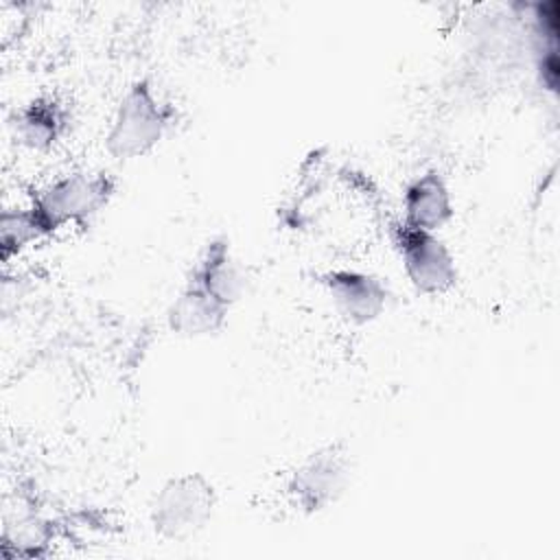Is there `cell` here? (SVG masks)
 Returning a JSON list of instances; mask_svg holds the SVG:
<instances>
[{
	"label": "cell",
	"instance_id": "obj_2",
	"mask_svg": "<svg viewBox=\"0 0 560 560\" xmlns=\"http://www.w3.org/2000/svg\"><path fill=\"white\" fill-rule=\"evenodd\" d=\"M114 190L116 184L107 173L77 171L39 190L33 197L31 208L46 234L66 225L85 228L109 203Z\"/></svg>",
	"mask_w": 560,
	"mask_h": 560
},
{
	"label": "cell",
	"instance_id": "obj_6",
	"mask_svg": "<svg viewBox=\"0 0 560 560\" xmlns=\"http://www.w3.org/2000/svg\"><path fill=\"white\" fill-rule=\"evenodd\" d=\"M337 313L357 326L378 319L387 306L389 291L374 273L359 269H328L317 276Z\"/></svg>",
	"mask_w": 560,
	"mask_h": 560
},
{
	"label": "cell",
	"instance_id": "obj_11",
	"mask_svg": "<svg viewBox=\"0 0 560 560\" xmlns=\"http://www.w3.org/2000/svg\"><path fill=\"white\" fill-rule=\"evenodd\" d=\"M48 236L44 225L39 223L37 214L33 212L31 206L26 208H15V210H4L0 219V245H2V256L9 258L11 254L20 252L22 247Z\"/></svg>",
	"mask_w": 560,
	"mask_h": 560
},
{
	"label": "cell",
	"instance_id": "obj_9",
	"mask_svg": "<svg viewBox=\"0 0 560 560\" xmlns=\"http://www.w3.org/2000/svg\"><path fill=\"white\" fill-rule=\"evenodd\" d=\"M453 197L440 171H427L411 179L402 192V223L438 232L453 219Z\"/></svg>",
	"mask_w": 560,
	"mask_h": 560
},
{
	"label": "cell",
	"instance_id": "obj_7",
	"mask_svg": "<svg viewBox=\"0 0 560 560\" xmlns=\"http://www.w3.org/2000/svg\"><path fill=\"white\" fill-rule=\"evenodd\" d=\"M230 308L197 282L186 280L166 311V324L179 337H208L225 326Z\"/></svg>",
	"mask_w": 560,
	"mask_h": 560
},
{
	"label": "cell",
	"instance_id": "obj_5",
	"mask_svg": "<svg viewBox=\"0 0 560 560\" xmlns=\"http://www.w3.org/2000/svg\"><path fill=\"white\" fill-rule=\"evenodd\" d=\"M350 453L343 444H328L311 453L289 477L287 492L306 514L332 505L350 481Z\"/></svg>",
	"mask_w": 560,
	"mask_h": 560
},
{
	"label": "cell",
	"instance_id": "obj_10",
	"mask_svg": "<svg viewBox=\"0 0 560 560\" xmlns=\"http://www.w3.org/2000/svg\"><path fill=\"white\" fill-rule=\"evenodd\" d=\"M188 280L197 282L228 306L236 304L245 291V271L232 256L228 238H212L197 262L192 265Z\"/></svg>",
	"mask_w": 560,
	"mask_h": 560
},
{
	"label": "cell",
	"instance_id": "obj_1",
	"mask_svg": "<svg viewBox=\"0 0 560 560\" xmlns=\"http://www.w3.org/2000/svg\"><path fill=\"white\" fill-rule=\"evenodd\" d=\"M171 122V105L155 96L149 79H138L127 88L116 107L105 136V149L116 160L142 158L160 144Z\"/></svg>",
	"mask_w": 560,
	"mask_h": 560
},
{
	"label": "cell",
	"instance_id": "obj_3",
	"mask_svg": "<svg viewBox=\"0 0 560 560\" xmlns=\"http://www.w3.org/2000/svg\"><path fill=\"white\" fill-rule=\"evenodd\" d=\"M214 505V486L201 472H184L164 481L155 492L149 521L160 538L186 540L208 525Z\"/></svg>",
	"mask_w": 560,
	"mask_h": 560
},
{
	"label": "cell",
	"instance_id": "obj_8",
	"mask_svg": "<svg viewBox=\"0 0 560 560\" xmlns=\"http://www.w3.org/2000/svg\"><path fill=\"white\" fill-rule=\"evenodd\" d=\"M68 125L70 114L66 105L52 94L31 98L11 116L15 138L33 151H50L63 138Z\"/></svg>",
	"mask_w": 560,
	"mask_h": 560
},
{
	"label": "cell",
	"instance_id": "obj_4",
	"mask_svg": "<svg viewBox=\"0 0 560 560\" xmlns=\"http://www.w3.org/2000/svg\"><path fill=\"white\" fill-rule=\"evenodd\" d=\"M389 234L402 269L418 293L442 295L457 284L455 258L438 232L394 221Z\"/></svg>",
	"mask_w": 560,
	"mask_h": 560
}]
</instances>
